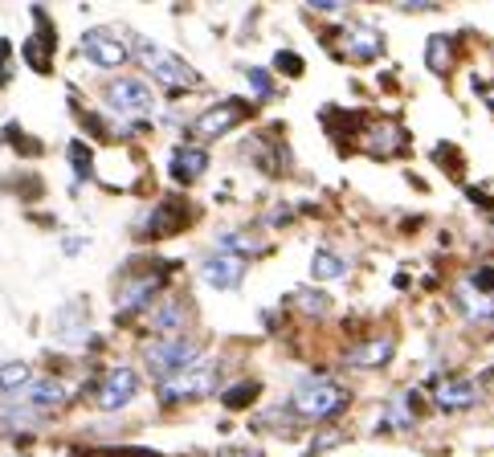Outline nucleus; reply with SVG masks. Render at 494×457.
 I'll return each instance as SVG.
<instances>
[{"instance_id": "393cba45", "label": "nucleus", "mask_w": 494, "mask_h": 457, "mask_svg": "<svg viewBox=\"0 0 494 457\" xmlns=\"http://www.w3.org/2000/svg\"><path fill=\"white\" fill-rule=\"evenodd\" d=\"M384 425H392V429H409V425H413L409 396H397V400H392V408L384 413Z\"/></svg>"}, {"instance_id": "b1692460", "label": "nucleus", "mask_w": 494, "mask_h": 457, "mask_svg": "<svg viewBox=\"0 0 494 457\" xmlns=\"http://www.w3.org/2000/svg\"><path fill=\"white\" fill-rule=\"evenodd\" d=\"M295 302L306 315H327V310H331V294H323V290H298Z\"/></svg>"}, {"instance_id": "0eeeda50", "label": "nucleus", "mask_w": 494, "mask_h": 457, "mask_svg": "<svg viewBox=\"0 0 494 457\" xmlns=\"http://www.w3.org/2000/svg\"><path fill=\"white\" fill-rule=\"evenodd\" d=\"M159 286H164V270H156V274L127 278L123 286L115 290V315H119V319H131V315H139V310H148L151 307V294H159Z\"/></svg>"}, {"instance_id": "6ab92c4d", "label": "nucleus", "mask_w": 494, "mask_h": 457, "mask_svg": "<svg viewBox=\"0 0 494 457\" xmlns=\"http://www.w3.org/2000/svg\"><path fill=\"white\" fill-rule=\"evenodd\" d=\"M180 221H184V209L176 201H159L156 213L148 217V233L143 237H172L180 229Z\"/></svg>"}, {"instance_id": "4be33fe9", "label": "nucleus", "mask_w": 494, "mask_h": 457, "mask_svg": "<svg viewBox=\"0 0 494 457\" xmlns=\"http://www.w3.org/2000/svg\"><path fill=\"white\" fill-rule=\"evenodd\" d=\"M311 278L315 282H339V278H347V262L339 254H331V249H315V257H311Z\"/></svg>"}, {"instance_id": "6e6552de", "label": "nucleus", "mask_w": 494, "mask_h": 457, "mask_svg": "<svg viewBox=\"0 0 494 457\" xmlns=\"http://www.w3.org/2000/svg\"><path fill=\"white\" fill-rule=\"evenodd\" d=\"M139 392V376L135 368H127V363H119V368H111V372L103 376V384H98V408L103 413H119V408H127V404L135 400Z\"/></svg>"}, {"instance_id": "aec40b11", "label": "nucleus", "mask_w": 494, "mask_h": 457, "mask_svg": "<svg viewBox=\"0 0 494 457\" xmlns=\"http://www.w3.org/2000/svg\"><path fill=\"white\" fill-rule=\"evenodd\" d=\"M78 315H86L82 302H66L58 310V339L62 343H86V323H78Z\"/></svg>"}, {"instance_id": "a878e982", "label": "nucleus", "mask_w": 494, "mask_h": 457, "mask_svg": "<svg viewBox=\"0 0 494 457\" xmlns=\"http://www.w3.org/2000/svg\"><path fill=\"white\" fill-rule=\"evenodd\" d=\"M253 396H258V384H237L221 400H225V408H245V404H253Z\"/></svg>"}, {"instance_id": "dca6fc26", "label": "nucleus", "mask_w": 494, "mask_h": 457, "mask_svg": "<svg viewBox=\"0 0 494 457\" xmlns=\"http://www.w3.org/2000/svg\"><path fill=\"white\" fill-rule=\"evenodd\" d=\"M405 131L397 127V123H380V127H372L368 135H364V151L368 156H376V160H389V156H397V151H405Z\"/></svg>"}, {"instance_id": "a211bd4d", "label": "nucleus", "mask_w": 494, "mask_h": 457, "mask_svg": "<svg viewBox=\"0 0 494 457\" xmlns=\"http://www.w3.org/2000/svg\"><path fill=\"white\" fill-rule=\"evenodd\" d=\"M453 302H458V310H466V319H470V323L494 319V294L470 286V282H462V286L453 290Z\"/></svg>"}, {"instance_id": "cd10ccee", "label": "nucleus", "mask_w": 494, "mask_h": 457, "mask_svg": "<svg viewBox=\"0 0 494 457\" xmlns=\"http://www.w3.org/2000/svg\"><path fill=\"white\" fill-rule=\"evenodd\" d=\"M70 160H74L78 176H90V151H86L82 143H70Z\"/></svg>"}, {"instance_id": "20e7f679", "label": "nucleus", "mask_w": 494, "mask_h": 457, "mask_svg": "<svg viewBox=\"0 0 494 457\" xmlns=\"http://www.w3.org/2000/svg\"><path fill=\"white\" fill-rule=\"evenodd\" d=\"M139 57H143V65L151 70V78H156L159 86H168V90H189V86H197V70H192L184 57L159 50L156 42H139Z\"/></svg>"}, {"instance_id": "c85d7f7f", "label": "nucleus", "mask_w": 494, "mask_h": 457, "mask_svg": "<svg viewBox=\"0 0 494 457\" xmlns=\"http://www.w3.org/2000/svg\"><path fill=\"white\" fill-rule=\"evenodd\" d=\"M274 65H278V70H286L290 78L303 74V57H298V54H278V57H274Z\"/></svg>"}, {"instance_id": "9d476101", "label": "nucleus", "mask_w": 494, "mask_h": 457, "mask_svg": "<svg viewBox=\"0 0 494 457\" xmlns=\"http://www.w3.org/2000/svg\"><path fill=\"white\" fill-rule=\"evenodd\" d=\"M200 278H205V286L212 290H237L245 278V257H233V254H209L205 257V266H200Z\"/></svg>"}, {"instance_id": "ddd939ff", "label": "nucleus", "mask_w": 494, "mask_h": 457, "mask_svg": "<svg viewBox=\"0 0 494 457\" xmlns=\"http://www.w3.org/2000/svg\"><path fill=\"white\" fill-rule=\"evenodd\" d=\"M184 323H189V302H184V298H164V302L151 310V331H156L159 339L184 335Z\"/></svg>"}, {"instance_id": "423d86ee", "label": "nucleus", "mask_w": 494, "mask_h": 457, "mask_svg": "<svg viewBox=\"0 0 494 457\" xmlns=\"http://www.w3.org/2000/svg\"><path fill=\"white\" fill-rule=\"evenodd\" d=\"M82 54L98 70H119L127 62V42H123V33L111 29V25H95V29L82 33Z\"/></svg>"}, {"instance_id": "9b49d317", "label": "nucleus", "mask_w": 494, "mask_h": 457, "mask_svg": "<svg viewBox=\"0 0 494 457\" xmlns=\"http://www.w3.org/2000/svg\"><path fill=\"white\" fill-rule=\"evenodd\" d=\"M33 21L42 25V29L33 33V37H25L21 45V57L37 70V74H50V54L58 50V33L50 29V17H45V9H33Z\"/></svg>"}, {"instance_id": "7c9ffc66", "label": "nucleus", "mask_w": 494, "mask_h": 457, "mask_svg": "<svg viewBox=\"0 0 494 457\" xmlns=\"http://www.w3.org/2000/svg\"><path fill=\"white\" fill-rule=\"evenodd\" d=\"M315 9H319V12H339L343 4H339V0H315Z\"/></svg>"}, {"instance_id": "c756f323", "label": "nucleus", "mask_w": 494, "mask_h": 457, "mask_svg": "<svg viewBox=\"0 0 494 457\" xmlns=\"http://www.w3.org/2000/svg\"><path fill=\"white\" fill-rule=\"evenodd\" d=\"M12 70H9V42H0V86H9Z\"/></svg>"}, {"instance_id": "412c9836", "label": "nucleus", "mask_w": 494, "mask_h": 457, "mask_svg": "<svg viewBox=\"0 0 494 457\" xmlns=\"http://www.w3.org/2000/svg\"><path fill=\"white\" fill-rule=\"evenodd\" d=\"M425 65H429L433 74H445L453 65V37L450 33H433L429 45H425Z\"/></svg>"}, {"instance_id": "4468645a", "label": "nucleus", "mask_w": 494, "mask_h": 457, "mask_svg": "<svg viewBox=\"0 0 494 457\" xmlns=\"http://www.w3.org/2000/svg\"><path fill=\"white\" fill-rule=\"evenodd\" d=\"M380 50H384V42H380L376 29H368V25H347L343 29V54L351 62H372V57H380Z\"/></svg>"}, {"instance_id": "f257e3e1", "label": "nucleus", "mask_w": 494, "mask_h": 457, "mask_svg": "<svg viewBox=\"0 0 494 457\" xmlns=\"http://www.w3.org/2000/svg\"><path fill=\"white\" fill-rule=\"evenodd\" d=\"M343 408H347V392L336 380H327V376H306L290 392V413L303 416V421H327V416L343 413Z\"/></svg>"}, {"instance_id": "2eb2a0df", "label": "nucleus", "mask_w": 494, "mask_h": 457, "mask_svg": "<svg viewBox=\"0 0 494 457\" xmlns=\"http://www.w3.org/2000/svg\"><path fill=\"white\" fill-rule=\"evenodd\" d=\"M205 168H209V151H205V148L184 143V148L172 151V180L192 184V180H200V176H205Z\"/></svg>"}, {"instance_id": "7ed1b4c3", "label": "nucleus", "mask_w": 494, "mask_h": 457, "mask_svg": "<svg viewBox=\"0 0 494 457\" xmlns=\"http://www.w3.org/2000/svg\"><path fill=\"white\" fill-rule=\"evenodd\" d=\"M200 355H205L200 339H189V335H176V339H156L148 347V372L164 384V380H172V376H180L184 368H192Z\"/></svg>"}, {"instance_id": "f03ea898", "label": "nucleus", "mask_w": 494, "mask_h": 457, "mask_svg": "<svg viewBox=\"0 0 494 457\" xmlns=\"http://www.w3.org/2000/svg\"><path fill=\"white\" fill-rule=\"evenodd\" d=\"M221 372H225L221 360H205V355H200L192 368H184L180 376H172V380L159 384V396H164V404L200 400V396H209L212 388L221 384Z\"/></svg>"}, {"instance_id": "1a4fd4ad", "label": "nucleus", "mask_w": 494, "mask_h": 457, "mask_svg": "<svg viewBox=\"0 0 494 457\" xmlns=\"http://www.w3.org/2000/svg\"><path fill=\"white\" fill-rule=\"evenodd\" d=\"M245 115H250V107H245L242 98H225V103L209 107L205 115H197V123H192V135H197V139H217V135H225V131L237 127Z\"/></svg>"}, {"instance_id": "5701e85b", "label": "nucleus", "mask_w": 494, "mask_h": 457, "mask_svg": "<svg viewBox=\"0 0 494 457\" xmlns=\"http://www.w3.org/2000/svg\"><path fill=\"white\" fill-rule=\"evenodd\" d=\"M33 384V368L21 360H9L0 363V396H17L21 388H29Z\"/></svg>"}, {"instance_id": "f3484780", "label": "nucleus", "mask_w": 494, "mask_h": 457, "mask_svg": "<svg viewBox=\"0 0 494 457\" xmlns=\"http://www.w3.org/2000/svg\"><path fill=\"white\" fill-rule=\"evenodd\" d=\"M433 400H437V408H445V413H458V408H470V404L482 400V388L474 380H445Z\"/></svg>"}, {"instance_id": "f8f14e48", "label": "nucleus", "mask_w": 494, "mask_h": 457, "mask_svg": "<svg viewBox=\"0 0 494 457\" xmlns=\"http://www.w3.org/2000/svg\"><path fill=\"white\" fill-rule=\"evenodd\" d=\"M392 351H397V339L392 335H372V339H364L359 347L347 351V368H356V372H372V368H384V363L392 360Z\"/></svg>"}, {"instance_id": "39448f33", "label": "nucleus", "mask_w": 494, "mask_h": 457, "mask_svg": "<svg viewBox=\"0 0 494 457\" xmlns=\"http://www.w3.org/2000/svg\"><path fill=\"white\" fill-rule=\"evenodd\" d=\"M106 107L123 118H148L156 110V95L139 78H111L106 82Z\"/></svg>"}, {"instance_id": "bb28decb", "label": "nucleus", "mask_w": 494, "mask_h": 457, "mask_svg": "<svg viewBox=\"0 0 494 457\" xmlns=\"http://www.w3.org/2000/svg\"><path fill=\"white\" fill-rule=\"evenodd\" d=\"M245 78H250V86H253V90H258L262 98L274 95V82H270V74H266V70H258V65H253V70H245Z\"/></svg>"}]
</instances>
